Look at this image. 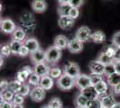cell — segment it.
Wrapping results in <instances>:
<instances>
[{
    "instance_id": "cell-1",
    "label": "cell",
    "mask_w": 120,
    "mask_h": 108,
    "mask_svg": "<svg viewBox=\"0 0 120 108\" xmlns=\"http://www.w3.org/2000/svg\"><path fill=\"white\" fill-rule=\"evenodd\" d=\"M20 24L22 28L25 32H32L36 27V22L34 19V16L29 12H25L20 17Z\"/></svg>"
},
{
    "instance_id": "cell-2",
    "label": "cell",
    "mask_w": 120,
    "mask_h": 108,
    "mask_svg": "<svg viewBox=\"0 0 120 108\" xmlns=\"http://www.w3.org/2000/svg\"><path fill=\"white\" fill-rule=\"evenodd\" d=\"M57 87L61 89V90H70L75 86V78L71 77L70 76L66 75V74H63L61 77L57 79Z\"/></svg>"
},
{
    "instance_id": "cell-3",
    "label": "cell",
    "mask_w": 120,
    "mask_h": 108,
    "mask_svg": "<svg viewBox=\"0 0 120 108\" xmlns=\"http://www.w3.org/2000/svg\"><path fill=\"white\" fill-rule=\"evenodd\" d=\"M46 52V61L49 63H56L59 60L62 56V51L53 46L48 48L45 51Z\"/></svg>"
},
{
    "instance_id": "cell-4",
    "label": "cell",
    "mask_w": 120,
    "mask_h": 108,
    "mask_svg": "<svg viewBox=\"0 0 120 108\" xmlns=\"http://www.w3.org/2000/svg\"><path fill=\"white\" fill-rule=\"evenodd\" d=\"M91 35H92L91 31L87 26H81L75 32V38L78 39L82 42L89 41L91 39Z\"/></svg>"
},
{
    "instance_id": "cell-5",
    "label": "cell",
    "mask_w": 120,
    "mask_h": 108,
    "mask_svg": "<svg viewBox=\"0 0 120 108\" xmlns=\"http://www.w3.org/2000/svg\"><path fill=\"white\" fill-rule=\"evenodd\" d=\"M75 87L80 89V90H83L85 88H89L91 85L90 82V75H86V74H80L78 77L75 79Z\"/></svg>"
},
{
    "instance_id": "cell-6",
    "label": "cell",
    "mask_w": 120,
    "mask_h": 108,
    "mask_svg": "<svg viewBox=\"0 0 120 108\" xmlns=\"http://www.w3.org/2000/svg\"><path fill=\"white\" fill-rule=\"evenodd\" d=\"M0 28H1V31L7 34H12L15 30L17 28V26L15 24V23L14 21L10 19V18H5V19H2L1 23H0Z\"/></svg>"
},
{
    "instance_id": "cell-7",
    "label": "cell",
    "mask_w": 120,
    "mask_h": 108,
    "mask_svg": "<svg viewBox=\"0 0 120 108\" xmlns=\"http://www.w3.org/2000/svg\"><path fill=\"white\" fill-rule=\"evenodd\" d=\"M64 74H66V75H68L71 77L75 79L81 74L80 68L78 66V64H76L75 62H69L65 66Z\"/></svg>"
},
{
    "instance_id": "cell-8",
    "label": "cell",
    "mask_w": 120,
    "mask_h": 108,
    "mask_svg": "<svg viewBox=\"0 0 120 108\" xmlns=\"http://www.w3.org/2000/svg\"><path fill=\"white\" fill-rule=\"evenodd\" d=\"M46 90L44 88H42L40 86L34 87L30 90V96L31 100H33L34 102H41L46 96Z\"/></svg>"
},
{
    "instance_id": "cell-9",
    "label": "cell",
    "mask_w": 120,
    "mask_h": 108,
    "mask_svg": "<svg viewBox=\"0 0 120 108\" xmlns=\"http://www.w3.org/2000/svg\"><path fill=\"white\" fill-rule=\"evenodd\" d=\"M67 49L72 53H79L83 49V42H82V41H79L78 39H76L75 37L74 39L69 41Z\"/></svg>"
},
{
    "instance_id": "cell-10",
    "label": "cell",
    "mask_w": 120,
    "mask_h": 108,
    "mask_svg": "<svg viewBox=\"0 0 120 108\" xmlns=\"http://www.w3.org/2000/svg\"><path fill=\"white\" fill-rule=\"evenodd\" d=\"M50 69L51 68L46 64L45 62H41V63L35 64V66L33 68V72H35L40 77H45V76H49Z\"/></svg>"
},
{
    "instance_id": "cell-11",
    "label": "cell",
    "mask_w": 120,
    "mask_h": 108,
    "mask_svg": "<svg viewBox=\"0 0 120 108\" xmlns=\"http://www.w3.org/2000/svg\"><path fill=\"white\" fill-rule=\"evenodd\" d=\"M75 19L71 18L69 16H60L58 19V25L63 30H70L74 26Z\"/></svg>"
},
{
    "instance_id": "cell-12",
    "label": "cell",
    "mask_w": 120,
    "mask_h": 108,
    "mask_svg": "<svg viewBox=\"0 0 120 108\" xmlns=\"http://www.w3.org/2000/svg\"><path fill=\"white\" fill-rule=\"evenodd\" d=\"M89 68L91 73H95V74L104 75V72H105V65H103L98 60L90 61L89 63Z\"/></svg>"
},
{
    "instance_id": "cell-13",
    "label": "cell",
    "mask_w": 120,
    "mask_h": 108,
    "mask_svg": "<svg viewBox=\"0 0 120 108\" xmlns=\"http://www.w3.org/2000/svg\"><path fill=\"white\" fill-rule=\"evenodd\" d=\"M31 73H33V70L31 69V68L30 67H24L23 68H22L21 70L17 72V74H16V78L15 79H17V80H19L20 82L22 83H24L29 77L30 76V74Z\"/></svg>"
},
{
    "instance_id": "cell-14",
    "label": "cell",
    "mask_w": 120,
    "mask_h": 108,
    "mask_svg": "<svg viewBox=\"0 0 120 108\" xmlns=\"http://www.w3.org/2000/svg\"><path fill=\"white\" fill-rule=\"evenodd\" d=\"M30 60L34 64L44 62L46 60V52L43 50L39 49L38 51L30 53Z\"/></svg>"
},
{
    "instance_id": "cell-15",
    "label": "cell",
    "mask_w": 120,
    "mask_h": 108,
    "mask_svg": "<svg viewBox=\"0 0 120 108\" xmlns=\"http://www.w3.org/2000/svg\"><path fill=\"white\" fill-rule=\"evenodd\" d=\"M68 43H69L68 39L65 35H62V34L57 35L55 38V40H54V46L56 47L57 49L61 50V51L65 49V48H67Z\"/></svg>"
},
{
    "instance_id": "cell-16",
    "label": "cell",
    "mask_w": 120,
    "mask_h": 108,
    "mask_svg": "<svg viewBox=\"0 0 120 108\" xmlns=\"http://www.w3.org/2000/svg\"><path fill=\"white\" fill-rule=\"evenodd\" d=\"M100 102H101V106L105 108H112L116 103L113 94H108L104 97L100 98Z\"/></svg>"
},
{
    "instance_id": "cell-17",
    "label": "cell",
    "mask_w": 120,
    "mask_h": 108,
    "mask_svg": "<svg viewBox=\"0 0 120 108\" xmlns=\"http://www.w3.org/2000/svg\"><path fill=\"white\" fill-rule=\"evenodd\" d=\"M31 8L36 13H43L47 9V2L45 0H33L31 2Z\"/></svg>"
},
{
    "instance_id": "cell-18",
    "label": "cell",
    "mask_w": 120,
    "mask_h": 108,
    "mask_svg": "<svg viewBox=\"0 0 120 108\" xmlns=\"http://www.w3.org/2000/svg\"><path fill=\"white\" fill-rule=\"evenodd\" d=\"M23 44L29 49L30 53L33 52H36L40 49V43L36 40L35 38H28L23 41Z\"/></svg>"
},
{
    "instance_id": "cell-19",
    "label": "cell",
    "mask_w": 120,
    "mask_h": 108,
    "mask_svg": "<svg viewBox=\"0 0 120 108\" xmlns=\"http://www.w3.org/2000/svg\"><path fill=\"white\" fill-rule=\"evenodd\" d=\"M81 93L85 97H87L89 100H91V99H96V98H99V95L96 91L95 88L93 86H90L89 88H85L83 90H81Z\"/></svg>"
},
{
    "instance_id": "cell-20",
    "label": "cell",
    "mask_w": 120,
    "mask_h": 108,
    "mask_svg": "<svg viewBox=\"0 0 120 108\" xmlns=\"http://www.w3.org/2000/svg\"><path fill=\"white\" fill-rule=\"evenodd\" d=\"M53 79L54 78H52L49 75L42 77L41 79H40V86L42 88H44L45 90H50L51 88H53V86H54V80Z\"/></svg>"
},
{
    "instance_id": "cell-21",
    "label": "cell",
    "mask_w": 120,
    "mask_h": 108,
    "mask_svg": "<svg viewBox=\"0 0 120 108\" xmlns=\"http://www.w3.org/2000/svg\"><path fill=\"white\" fill-rule=\"evenodd\" d=\"M26 38V32L22 27H17L12 33V40L19 41H24Z\"/></svg>"
},
{
    "instance_id": "cell-22",
    "label": "cell",
    "mask_w": 120,
    "mask_h": 108,
    "mask_svg": "<svg viewBox=\"0 0 120 108\" xmlns=\"http://www.w3.org/2000/svg\"><path fill=\"white\" fill-rule=\"evenodd\" d=\"M88 102H89V99L85 97L81 92L75 98V104L76 107H86Z\"/></svg>"
},
{
    "instance_id": "cell-23",
    "label": "cell",
    "mask_w": 120,
    "mask_h": 108,
    "mask_svg": "<svg viewBox=\"0 0 120 108\" xmlns=\"http://www.w3.org/2000/svg\"><path fill=\"white\" fill-rule=\"evenodd\" d=\"M95 88L96 91L98 93L99 96H101V95H105V94H108V90H109V84L108 82H105L104 80L100 81V83H98L97 85L93 86ZM99 97V96H98Z\"/></svg>"
},
{
    "instance_id": "cell-24",
    "label": "cell",
    "mask_w": 120,
    "mask_h": 108,
    "mask_svg": "<svg viewBox=\"0 0 120 108\" xmlns=\"http://www.w3.org/2000/svg\"><path fill=\"white\" fill-rule=\"evenodd\" d=\"M107 82L110 87H115L116 85L120 84V74L117 72L113 73L112 75H109L107 77Z\"/></svg>"
},
{
    "instance_id": "cell-25",
    "label": "cell",
    "mask_w": 120,
    "mask_h": 108,
    "mask_svg": "<svg viewBox=\"0 0 120 108\" xmlns=\"http://www.w3.org/2000/svg\"><path fill=\"white\" fill-rule=\"evenodd\" d=\"M91 40L95 43H102L106 41V35L103 32L96 31L91 35Z\"/></svg>"
},
{
    "instance_id": "cell-26",
    "label": "cell",
    "mask_w": 120,
    "mask_h": 108,
    "mask_svg": "<svg viewBox=\"0 0 120 108\" xmlns=\"http://www.w3.org/2000/svg\"><path fill=\"white\" fill-rule=\"evenodd\" d=\"M71 9H72V5L70 4H60L57 12L60 16H69Z\"/></svg>"
},
{
    "instance_id": "cell-27",
    "label": "cell",
    "mask_w": 120,
    "mask_h": 108,
    "mask_svg": "<svg viewBox=\"0 0 120 108\" xmlns=\"http://www.w3.org/2000/svg\"><path fill=\"white\" fill-rule=\"evenodd\" d=\"M23 44L22 43V41H15V40H12L10 41V43H9V46H10V49L11 51H12V53L13 54H19V52H20V50Z\"/></svg>"
},
{
    "instance_id": "cell-28",
    "label": "cell",
    "mask_w": 120,
    "mask_h": 108,
    "mask_svg": "<svg viewBox=\"0 0 120 108\" xmlns=\"http://www.w3.org/2000/svg\"><path fill=\"white\" fill-rule=\"evenodd\" d=\"M100 62H101L103 65H109V64H111V63H113L114 62V60H113V58H111L109 57L108 54H106L105 52H101L99 57H98V59H97Z\"/></svg>"
},
{
    "instance_id": "cell-29",
    "label": "cell",
    "mask_w": 120,
    "mask_h": 108,
    "mask_svg": "<svg viewBox=\"0 0 120 108\" xmlns=\"http://www.w3.org/2000/svg\"><path fill=\"white\" fill-rule=\"evenodd\" d=\"M40 79H41V77L38 74H36L35 72H33L30 74V76L28 78V83H29V85H31L33 87H37V86H40Z\"/></svg>"
},
{
    "instance_id": "cell-30",
    "label": "cell",
    "mask_w": 120,
    "mask_h": 108,
    "mask_svg": "<svg viewBox=\"0 0 120 108\" xmlns=\"http://www.w3.org/2000/svg\"><path fill=\"white\" fill-rule=\"evenodd\" d=\"M15 93L11 91L10 89H7L5 91H3V92H1V101L4 100V101L12 102L14 97H15Z\"/></svg>"
},
{
    "instance_id": "cell-31",
    "label": "cell",
    "mask_w": 120,
    "mask_h": 108,
    "mask_svg": "<svg viewBox=\"0 0 120 108\" xmlns=\"http://www.w3.org/2000/svg\"><path fill=\"white\" fill-rule=\"evenodd\" d=\"M16 93H17V94H20V95L23 96H26L30 95V89L29 84H24V83H22L20 86V88H19V89L17 90Z\"/></svg>"
},
{
    "instance_id": "cell-32",
    "label": "cell",
    "mask_w": 120,
    "mask_h": 108,
    "mask_svg": "<svg viewBox=\"0 0 120 108\" xmlns=\"http://www.w3.org/2000/svg\"><path fill=\"white\" fill-rule=\"evenodd\" d=\"M90 82H91V85H92V86H95L98 83H100V81L103 80L102 75L95 74V73H90Z\"/></svg>"
},
{
    "instance_id": "cell-33",
    "label": "cell",
    "mask_w": 120,
    "mask_h": 108,
    "mask_svg": "<svg viewBox=\"0 0 120 108\" xmlns=\"http://www.w3.org/2000/svg\"><path fill=\"white\" fill-rule=\"evenodd\" d=\"M62 75H63L62 70H61L60 68H52L50 69L49 76L52 77V78H54V79H58Z\"/></svg>"
},
{
    "instance_id": "cell-34",
    "label": "cell",
    "mask_w": 120,
    "mask_h": 108,
    "mask_svg": "<svg viewBox=\"0 0 120 108\" xmlns=\"http://www.w3.org/2000/svg\"><path fill=\"white\" fill-rule=\"evenodd\" d=\"M48 104H49L51 108H62V105H63L62 101L57 97L52 98L49 102Z\"/></svg>"
},
{
    "instance_id": "cell-35",
    "label": "cell",
    "mask_w": 120,
    "mask_h": 108,
    "mask_svg": "<svg viewBox=\"0 0 120 108\" xmlns=\"http://www.w3.org/2000/svg\"><path fill=\"white\" fill-rule=\"evenodd\" d=\"M87 108H100L101 107V102H100V98H96V99H91L89 100V102L87 104Z\"/></svg>"
},
{
    "instance_id": "cell-36",
    "label": "cell",
    "mask_w": 120,
    "mask_h": 108,
    "mask_svg": "<svg viewBox=\"0 0 120 108\" xmlns=\"http://www.w3.org/2000/svg\"><path fill=\"white\" fill-rule=\"evenodd\" d=\"M22 83L20 82V81H19V80H17V79L13 80V81L9 82V89H10L11 91L16 93V92H17V90L19 89V88H20V86L22 85Z\"/></svg>"
},
{
    "instance_id": "cell-37",
    "label": "cell",
    "mask_w": 120,
    "mask_h": 108,
    "mask_svg": "<svg viewBox=\"0 0 120 108\" xmlns=\"http://www.w3.org/2000/svg\"><path fill=\"white\" fill-rule=\"evenodd\" d=\"M12 54V51L9 44H5L1 47V57H9Z\"/></svg>"
},
{
    "instance_id": "cell-38",
    "label": "cell",
    "mask_w": 120,
    "mask_h": 108,
    "mask_svg": "<svg viewBox=\"0 0 120 108\" xmlns=\"http://www.w3.org/2000/svg\"><path fill=\"white\" fill-rule=\"evenodd\" d=\"M116 72V68H115V64L114 62L111 63V64H109V65H106L105 66V72H104V75H106L107 77L109 76V75H112L113 73Z\"/></svg>"
},
{
    "instance_id": "cell-39",
    "label": "cell",
    "mask_w": 120,
    "mask_h": 108,
    "mask_svg": "<svg viewBox=\"0 0 120 108\" xmlns=\"http://www.w3.org/2000/svg\"><path fill=\"white\" fill-rule=\"evenodd\" d=\"M116 47H115L114 45L113 46H107L106 48H104V50L102 51V52H105L106 54H108L109 57L113 58L116 52Z\"/></svg>"
},
{
    "instance_id": "cell-40",
    "label": "cell",
    "mask_w": 120,
    "mask_h": 108,
    "mask_svg": "<svg viewBox=\"0 0 120 108\" xmlns=\"http://www.w3.org/2000/svg\"><path fill=\"white\" fill-rule=\"evenodd\" d=\"M12 102L15 104H22L23 102H24V96L20 95V94L15 93V97H14Z\"/></svg>"
},
{
    "instance_id": "cell-41",
    "label": "cell",
    "mask_w": 120,
    "mask_h": 108,
    "mask_svg": "<svg viewBox=\"0 0 120 108\" xmlns=\"http://www.w3.org/2000/svg\"><path fill=\"white\" fill-rule=\"evenodd\" d=\"M112 42L113 45L116 48H120V31L116 32L112 37Z\"/></svg>"
},
{
    "instance_id": "cell-42",
    "label": "cell",
    "mask_w": 120,
    "mask_h": 108,
    "mask_svg": "<svg viewBox=\"0 0 120 108\" xmlns=\"http://www.w3.org/2000/svg\"><path fill=\"white\" fill-rule=\"evenodd\" d=\"M80 15V11H79V8L77 7H72V9L70 11V14H69V16L73 19H76Z\"/></svg>"
},
{
    "instance_id": "cell-43",
    "label": "cell",
    "mask_w": 120,
    "mask_h": 108,
    "mask_svg": "<svg viewBox=\"0 0 120 108\" xmlns=\"http://www.w3.org/2000/svg\"><path fill=\"white\" fill-rule=\"evenodd\" d=\"M29 54H30V52L29 51V49L23 44V45L22 46V48H21L20 52H19L18 55L21 57H26V56H28Z\"/></svg>"
},
{
    "instance_id": "cell-44",
    "label": "cell",
    "mask_w": 120,
    "mask_h": 108,
    "mask_svg": "<svg viewBox=\"0 0 120 108\" xmlns=\"http://www.w3.org/2000/svg\"><path fill=\"white\" fill-rule=\"evenodd\" d=\"M14 105H15V104L13 102L2 100L1 104H0V108H14Z\"/></svg>"
},
{
    "instance_id": "cell-45",
    "label": "cell",
    "mask_w": 120,
    "mask_h": 108,
    "mask_svg": "<svg viewBox=\"0 0 120 108\" xmlns=\"http://www.w3.org/2000/svg\"><path fill=\"white\" fill-rule=\"evenodd\" d=\"M69 4L72 5V7H77V8H79L81 5L83 4V0H71Z\"/></svg>"
},
{
    "instance_id": "cell-46",
    "label": "cell",
    "mask_w": 120,
    "mask_h": 108,
    "mask_svg": "<svg viewBox=\"0 0 120 108\" xmlns=\"http://www.w3.org/2000/svg\"><path fill=\"white\" fill-rule=\"evenodd\" d=\"M0 89H1V92L9 89V82L6 80H2L0 83Z\"/></svg>"
},
{
    "instance_id": "cell-47",
    "label": "cell",
    "mask_w": 120,
    "mask_h": 108,
    "mask_svg": "<svg viewBox=\"0 0 120 108\" xmlns=\"http://www.w3.org/2000/svg\"><path fill=\"white\" fill-rule=\"evenodd\" d=\"M113 60H114V62L120 61V48L116 49V52L114 54V57H113Z\"/></svg>"
},
{
    "instance_id": "cell-48",
    "label": "cell",
    "mask_w": 120,
    "mask_h": 108,
    "mask_svg": "<svg viewBox=\"0 0 120 108\" xmlns=\"http://www.w3.org/2000/svg\"><path fill=\"white\" fill-rule=\"evenodd\" d=\"M113 93L116 95H120V84L113 87Z\"/></svg>"
},
{
    "instance_id": "cell-49",
    "label": "cell",
    "mask_w": 120,
    "mask_h": 108,
    "mask_svg": "<svg viewBox=\"0 0 120 108\" xmlns=\"http://www.w3.org/2000/svg\"><path fill=\"white\" fill-rule=\"evenodd\" d=\"M114 64H115L116 72H117V73H119L120 74V61L114 62Z\"/></svg>"
},
{
    "instance_id": "cell-50",
    "label": "cell",
    "mask_w": 120,
    "mask_h": 108,
    "mask_svg": "<svg viewBox=\"0 0 120 108\" xmlns=\"http://www.w3.org/2000/svg\"><path fill=\"white\" fill-rule=\"evenodd\" d=\"M71 0H57V2L60 4H69Z\"/></svg>"
},
{
    "instance_id": "cell-51",
    "label": "cell",
    "mask_w": 120,
    "mask_h": 108,
    "mask_svg": "<svg viewBox=\"0 0 120 108\" xmlns=\"http://www.w3.org/2000/svg\"><path fill=\"white\" fill-rule=\"evenodd\" d=\"M112 108H120V102H116V103L115 104V105Z\"/></svg>"
},
{
    "instance_id": "cell-52",
    "label": "cell",
    "mask_w": 120,
    "mask_h": 108,
    "mask_svg": "<svg viewBox=\"0 0 120 108\" xmlns=\"http://www.w3.org/2000/svg\"><path fill=\"white\" fill-rule=\"evenodd\" d=\"M14 108H23V106H22V104H15Z\"/></svg>"
},
{
    "instance_id": "cell-53",
    "label": "cell",
    "mask_w": 120,
    "mask_h": 108,
    "mask_svg": "<svg viewBox=\"0 0 120 108\" xmlns=\"http://www.w3.org/2000/svg\"><path fill=\"white\" fill-rule=\"evenodd\" d=\"M41 108H51V107H50L49 104H46V105H43V106H42Z\"/></svg>"
},
{
    "instance_id": "cell-54",
    "label": "cell",
    "mask_w": 120,
    "mask_h": 108,
    "mask_svg": "<svg viewBox=\"0 0 120 108\" xmlns=\"http://www.w3.org/2000/svg\"><path fill=\"white\" fill-rule=\"evenodd\" d=\"M76 108H87V107H76Z\"/></svg>"
},
{
    "instance_id": "cell-55",
    "label": "cell",
    "mask_w": 120,
    "mask_h": 108,
    "mask_svg": "<svg viewBox=\"0 0 120 108\" xmlns=\"http://www.w3.org/2000/svg\"><path fill=\"white\" fill-rule=\"evenodd\" d=\"M100 108H105V107H102V106H101V107H100Z\"/></svg>"
}]
</instances>
